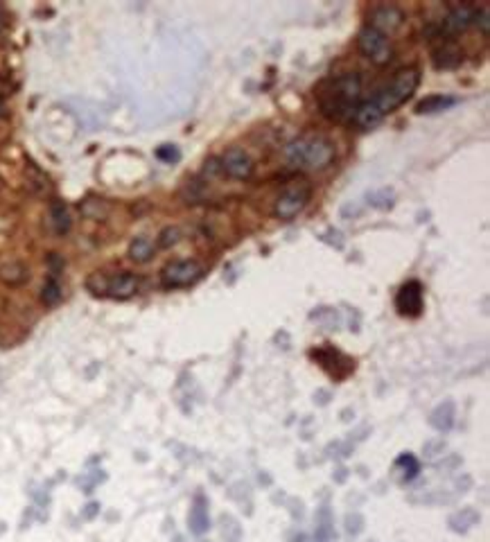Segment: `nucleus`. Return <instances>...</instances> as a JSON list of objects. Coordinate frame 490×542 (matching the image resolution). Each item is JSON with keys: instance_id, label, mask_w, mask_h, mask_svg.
Instances as JSON below:
<instances>
[{"instance_id": "nucleus-11", "label": "nucleus", "mask_w": 490, "mask_h": 542, "mask_svg": "<svg viewBox=\"0 0 490 542\" xmlns=\"http://www.w3.org/2000/svg\"><path fill=\"white\" fill-rule=\"evenodd\" d=\"M396 310L402 317H418L422 312V285L418 280H409L398 289Z\"/></svg>"}, {"instance_id": "nucleus-2", "label": "nucleus", "mask_w": 490, "mask_h": 542, "mask_svg": "<svg viewBox=\"0 0 490 542\" xmlns=\"http://www.w3.org/2000/svg\"><path fill=\"white\" fill-rule=\"evenodd\" d=\"M316 100H319L321 113L328 120L352 122L355 111L362 104V77L357 73H348L328 80L316 93Z\"/></svg>"}, {"instance_id": "nucleus-21", "label": "nucleus", "mask_w": 490, "mask_h": 542, "mask_svg": "<svg viewBox=\"0 0 490 542\" xmlns=\"http://www.w3.org/2000/svg\"><path fill=\"white\" fill-rule=\"evenodd\" d=\"M475 25H479V27H482V32L488 34V9H479V16H477Z\"/></svg>"}, {"instance_id": "nucleus-13", "label": "nucleus", "mask_w": 490, "mask_h": 542, "mask_svg": "<svg viewBox=\"0 0 490 542\" xmlns=\"http://www.w3.org/2000/svg\"><path fill=\"white\" fill-rule=\"evenodd\" d=\"M0 280L7 283L9 287H21V285H25L27 280H30V269L18 260L5 262L3 267H0Z\"/></svg>"}, {"instance_id": "nucleus-3", "label": "nucleus", "mask_w": 490, "mask_h": 542, "mask_svg": "<svg viewBox=\"0 0 490 542\" xmlns=\"http://www.w3.org/2000/svg\"><path fill=\"white\" fill-rule=\"evenodd\" d=\"M334 154H337L334 142L321 134H303L285 147V158L294 167L307 170V172L325 170L334 160Z\"/></svg>"}, {"instance_id": "nucleus-15", "label": "nucleus", "mask_w": 490, "mask_h": 542, "mask_svg": "<svg viewBox=\"0 0 490 542\" xmlns=\"http://www.w3.org/2000/svg\"><path fill=\"white\" fill-rule=\"evenodd\" d=\"M459 100L452 98V95H429V98L420 100L416 104V113H420V116H429V113H440L445 111L450 107H454Z\"/></svg>"}, {"instance_id": "nucleus-1", "label": "nucleus", "mask_w": 490, "mask_h": 542, "mask_svg": "<svg viewBox=\"0 0 490 542\" xmlns=\"http://www.w3.org/2000/svg\"><path fill=\"white\" fill-rule=\"evenodd\" d=\"M420 84V70L409 66L393 75V80L384 89H380L371 100L362 102L357 111L352 116V125H357L359 129H373L380 122L393 113L398 107H402L411 95L416 93Z\"/></svg>"}, {"instance_id": "nucleus-14", "label": "nucleus", "mask_w": 490, "mask_h": 542, "mask_svg": "<svg viewBox=\"0 0 490 542\" xmlns=\"http://www.w3.org/2000/svg\"><path fill=\"white\" fill-rule=\"evenodd\" d=\"M154 251H156V246H154L151 237L138 235L129 244V260H133L136 264H145L154 258Z\"/></svg>"}, {"instance_id": "nucleus-16", "label": "nucleus", "mask_w": 490, "mask_h": 542, "mask_svg": "<svg viewBox=\"0 0 490 542\" xmlns=\"http://www.w3.org/2000/svg\"><path fill=\"white\" fill-rule=\"evenodd\" d=\"M50 220H52V228H54L57 235H66L73 226L68 208H66V204L59 202V199H54V202L50 204Z\"/></svg>"}, {"instance_id": "nucleus-9", "label": "nucleus", "mask_w": 490, "mask_h": 542, "mask_svg": "<svg viewBox=\"0 0 490 542\" xmlns=\"http://www.w3.org/2000/svg\"><path fill=\"white\" fill-rule=\"evenodd\" d=\"M217 163H219V170H222L226 176L235 179V181L251 179L253 170H255L253 158L248 156V151L242 149V147H230V149H226L224 154H222V158L217 160Z\"/></svg>"}, {"instance_id": "nucleus-10", "label": "nucleus", "mask_w": 490, "mask_h": 542, "mask_svg": "<svg viewBox=\"0 0 490 542\" xmlns=\"http://www.w3.org/2000/svg\"><path fill=\"white\" fill-rule=\"evenodd\" d=\"M402 23H405V12L398 5H378L369 14V27L387 36L391 32H396Z\"/></svg>"}, {"instance_id": "nucleus-19", "label": "nucleus", "mask_w": 490, "mask_h": 542, "mask_svg": "<svg viewBox=\"0 0 490 542\" xmlns=\"http://www.w3.org/2000/svg\"><path fill=\"white\" fill-rule=\"evenodd\" d=\"M181 242V228L179 226H168L163 228L161 235H158V246L161 249H172Z\"/></svg>"}, {"instance_id": "nucleus-20", "label": "nucleus", "mask_w": 490, "mask_h": 542, "mask_svg": "<svg viewBox=\"0 0 490 542\" xmlns=\"http://www.w3.org/2000/svg\"><path fill=\"white\" fill-rule=\"evenodd\" d=\"M156 156H158L161 160H165V163H177V160L181 158V151H179V147H175V145H161V147L156 149Z\"/></svg>"}, {"instance_id": "nucleus-4", "label": "nucleus", "mask_w": 490, "mask_h": 542, "mask_svg": "<svg viewBox=\"0 0 490 542\" xmlns=\"http://www.w3.org/2000/svg\"><path fill=\"white\" fill-rule=\"evenodd\" d=\"M140 287V278L136 273L129 271H120L107 276L102 271H95L86 278V289L95 296H109V299H118V301H127Z\"/></svg>"}, {"instance_id": "nucleus-18", "label": "nucleus", "mask_w": 490, "mask_h": 542, "mask_svg": "<svg viewBox=\"0 0 490 542\" xmlns=\"http://www.w3.org/2000/svg\"><path fill=\"white\" fill-rule=\"evenodd\" d=\"M452 418H454V407H452V402H445L431 414V425H434L436 430H450V427H452Z\"/></svg>"}, {"instance_id": "nucleus-6", "label": "nucleus", "mask_w": 490, "mask_h": 542, "mask_svg": "<svg viewBox=\"0 0 490 542\" xmlns=\"http://www.w3.org/2000/svg\"><path fill=\"white\" fill-rule=\"evenodd\" d=\"M312 197V188L307 183H294L290 188H285L281 195H278L276 204H274V215L278 220L290 222L296 215L305 211L307 202Z\"/></svg>"}, {"instance_id": "nucleus-17", "label": "nucleus", "mask_w": 490, "mask_h": 542, "mask_svg": "<svg viewBox=\"0 0 490 542\" xmlns=\"http://www.w3.org/2000/svg\"><path fill=\"white\" fill-rule=\"evenodd\" d=\"M64 292H61V283H59V273H50L43 283V289H41V301L43 306L47 308H54L57 303L61 301Z\"/></svg>"}, {"instance_id": "nucleus-8", "label": "nucleus", "mask_w": 490, "mask_h": 542, "mask_svg": "<svg viewBox=\"0 0 490 542\" xmlns=\"http://www.w3.org/2000/svg\"><path fill=\"white\" fill-rule=\"evenodd\" d=\"M477 16H479V9L475 5H454L445 16V21L436 30V39H452L454 34L466 32L468 27H473L477 23Z\"/></svg>"}, {"instance_id": "nucleus-22", "label": "nucleus", "mask_w": 490, "mask_h": 542, "mask_svg": "<svg viewBox=\"0 0 490 542\" xmlns=\"http://www.w3.org/2000/svg\"><path fill=\"white\" fill-rule=\"evenodd\" d=\"M3 18H5V16H3V9H0V27H3Z\"/></svg>"}, {"instance_id": "nucleus-12", "label": "nucleus", "mask_w": 490, "mask_h": 542, "mask_svg": "<svg viewBox=\"0 0 490 542\" xmlns=\"http://www.w3.org/2000/svg\"><path fill=\"white\" fill-rule=\"evenodd\" d=\"M461 61H463V52L454 43V39H440V45L434 50L436 68H456Z\"/></svg>"}, {"instance_id": "nucleus-7", "label": "nucleus", "mask_w": 490, "mask_h": 542, "mask_svg": "<svg viewBox=\"0 0 490 542\" xmlns=\"http://www.w3.org/2000/svg\"><path fill=\"white\" fill-rule=\"evenodd\" d=\"M201 276H204V267L197 260H172L163 267L161 283L168 289H179L195 285Z\"/></svg>"}, {"instance_id": "nucleus-5", "label": "nucleus", "mask_w": 490, "mask_h": 542, "mask_svg": "<svg viewBox=\"0 0 490 542\" xmlns=\"http://www.w3.org/2000/svg\"><path fill=\"white\" fill-rule=\"evenodd\" d=\"M357 47L359 52L366 57L371 63L384 66L393 59V45L387 34H382L373 27H362V32L357 34Z\"/></svg>"}]
</instances>
